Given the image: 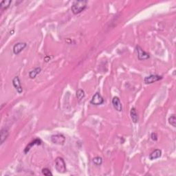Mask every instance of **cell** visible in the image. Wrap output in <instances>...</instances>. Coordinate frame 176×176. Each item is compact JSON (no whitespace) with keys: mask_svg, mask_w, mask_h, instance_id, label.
<instances>
[{"mask_svg":"<svg viewBox=\"0 0 176 176\" xmlns=\"http://www.w3.org/2000/svg\"><path fill=\"white\" fill-rule=\"evenodd\" d=\"M87 1H74L71 10L74 15H78L83 11L87 7Z\"/></svg>","mask_w":176,"mask_h":176,"instance_id":"cell-1","label":"cell"},{"mask_svg":"<svg viewBox=\"0 0 176 176\" xmlns=\"http://www.w3.org/2000/svg\"><path fill=\"white\" fill-rule=\"evenodd\" d=\"M55 168L57 172L60 173H64L66 172V162L63 157H58L55 160Z\"/></svg>","mask_w":176,"mask_h":176,"instance_id":"cell-2","label":"cell"},{"mask_svg":"<svg viewBox=\"0 0 176 176\" xmlns=\"http://www.w3.org/2000/svg\"><path fill=\"white\" fill-rule=\"evenodd\" d=\"M50 140L52 143L63 145L66 142V138L63 134H55L51 136Z\"/></svg>","mask_w":176,"mask_h":176,"instance_id":"cell-3","label":"cell"},{"mask_svg":"<svg viewBox=\"0 0 176 176\" xmlns=\"http://www.w3.org/2000/svg\"><path fill=\"white\" fill-rule=\"evenodd\" d=\"M104 103V99L103 96L101 95L100 93L97 92L93 96L92 100L90 101V103L94 105H100Z\"/></svg>","mask_w":176,"mask_h":176,"instance_id":"cell-4","label":"cell"},{"mask_svg":"<svg viewBox=\"0 0 176 176\" xmlns=\"http://www.w3.org/2000/svg\"><path fill=\"white\" fill-rule=\"evenodd\" d=\"M136 50L137 51L138 58L139 60H146V59H148L150 57L148 53L144 51L139 46H136Z\"/></svg>","mask_w":176,"mask_h":176,"instance_id":"cell-5","label":"cell"},{"mask_svg":"<svg viewBox=\"0 0 176 176\" xmlns=\"http://www.w3.org/2000/svg\"><path fill=\"white\" fill-rule=\"evenodd\" d=\"M162 79V76L157 75V74H152V75L147 76V77L144 78V81L146 84H152L156 82V81L161 80Z\"/></svg>","mask_w":176,"mask_h":176,"instance_id":"cell-6","label":"cell"},{"mask_svg":"<svg viewBox=\"0 0 176 176\" xmlns=\"http://www.w3.org/2000/svg\"><path fill=\"white\" fill-rule=\"evenodd\" d=\"M13 85L14 86L15 88L16 89V90L17 91V92L19 94H21L23 92V88L22 86L21 85L20 79H19V76H15V77L13 79Z\"/></svg>","mask_w":176,"mask_h":176,"instance_id":"cell-7","label":"cell"},{"mask_svg":"<svg viewBox=\"0 0 176 176\" xmlns=\"http://www.w3.org/2000/svg\"><path fill=\"white\" fill-rule=\"evenodd\" d=\"M26 43H17L13 46V52L15 54H19L26 47Z\"/></svg>","mask_w":176,"mask_h":176,"instance_id":"cell-8","label":"cell"},{"mask_svg":"<svg viewBox=\"0 0 176 176\" xmlns=\"http://www.w3.org/2000/svg\"><path fill=\"white\" fill-rule=\"evenodd\" d=\"M112 105L113 106H114V109H115L116 111H118V112H121V111L122 110V104H121V102L120 99H119V98L117 97V96H115V97L113 98Z\"/></svg>","mask_w":176,"mask_h":176,"instance_id":"cell-9","label":"cell"},{"mask_svg":"<svg viewBox=\"0 0 176 176\" xmlns=\"http://www.w3.org/2000/svg\"><path fill=\"white\" fill-rule=\"evenodd\" d=\"M41 140H40V139H34V140L32 141L31 142H30L29 144H28L27 147H26L24 149V153L25 154H26V153H28V152L30 151V149L32 147H33V146L34 145H41Z\"/></svg>","mask_w":176,"mask_h":176,"instance_id":"cell-10","label":"cell"},{"mask_svg":"<svg viewBox=\"0 0 176 176\" xmlns=\"http://www.w3.org/2000/svg\"><path fill=\"white\" fill-rule=\"evenodd\" d=\"M161 155H162V151L160 149H155L149 155V159L152 160H155L160 157Z\"/></svg>","mask_w":176,"mask_h":176,"instance_id":"cell-11","label":"cell"},{"mask_svg":"<svg viewBox=\"0 0 176 176\" xmlns=\"http://www.w3.org/2000/svg\"><path fill=\"white\" fill-rule=\"evenodd\" d=\"M8 135H9V133H8V130H6V129H1V132H0V140H1L0 142H1V144H2L6 141L8 137Z\"/></svg>","mask_w":176,"mask_h":176,"instance_id":"cell-12","label":"cell"},{"mask_svg":"<svg viewBox=\"0 0 176 176\" xmlns=\"http://www.w3.org/2000/svg\"><path fill=\"white\" fill-rule=\"evenodd\" d=\"M130 116L133 122L136 123V122H138V116L137 112H136L135 107H133V108H132V109H131Z\"/></svg>","mask_w":176,"mask_h":176,"instance_id":"cell-13","label":"cell"},{"mask_svg":"<svg viewBox=\"0 0 176 176\" xmlns=\"http://www.w3.org/2000/svg\"><path fill=\"white\" fill-rule=\"evenodd\" d=\"M12 3L11 0H4L0 3V8H1V11H4V10L7 9L9 7L10 5Z\"/></svg>","mask_w":176,"mask_h":176,"instance_id":"cell-14","label":"cell"},{"mask_svg":"<svg viewBox=\"0 0 176 176\" xmlns=\"http://www.w3.org/2000/svg\"><path fill=\"white\" fill-rule=\"evenodd\" d=\"M41 71V67H36L35 69H33V70L30 71V72H29V77L30 78V79H34V78L36 76V75L40 73Z\"/></svg>","mask_w":176,"mask_h":176,"instance_id":"cell-15","label":"cell"},{"mask_svg":"<svg viewBox=\"0 0 176 176\" xmlns=\"http://www.w3.org/2000/svg\"><path fill=\"white\" fill-rule=\"evenodd\" d=\"M76 97L79 101H81L85 97V92L83 89H78L76 91Z\"/></svg>","mask_w":176,"mask_h":176,"instance_id":"cell-16","label":"cell"},{"mask_svg":"<svg viewBox=\"0 0 176 176\" xmlns=\"http://www.w3.org/2000/svg\"><path fill=\"white\" fill-rule=\"evenodd\" d=\"M169 122L171 125L173 126V127H176V118L175 115H172L169 117Z\"/></svg>","mask_w":176,"mask_h":176,"instance_id":"cell-17","label":"cell"},{"mask_svg":"<svg viewBox=\"0 0 176 176\" xmlns=\"http://www.w3.org/2000/svg\"><path fill=\"white\" fill-rule=\"evenodd\" d=\"M93 162L96 165H101L103 163V159L101 157H95L93 158Z\"/></svg>","mask_w":176,"mask_h":176,"instance_id":"cell-18","label":"cell"},{"mask_svg":"<svg viewBox=\"0 0 176 176\" xmlns=\"http://www.w3.org/2000/svg\"><path fill=\"white\" fill-rule=\"evenodd\" d=\"M41 172H42L43 175H46V176H50V175H52V173H51L50 170L48 168H44L42 169V171H41Z\"/></svg>","mask_w":176,"mask_h":176,"instance_id":"cell-19","label":"cell"},{"mask_svg":"<svg viewBox=\"0 0 176 176\" xmlns=\"http://www.w3.org/2000/svg\"><path fill=\"white\" fill-rule=\"evenodd\" d=\"M151 137H152V139L153 140L156 141L157 140V134H156V133H152Z\"/></svg>","mask_w":176,"mask_h":176,"instance_id":"cell-20","label":"cell"}]
</instances>
